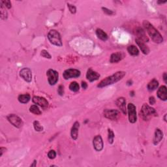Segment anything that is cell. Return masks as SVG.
Listing matches in <instances>:
<instances>
[{
  "instance_id": "cell-40",
  "label": "cell",
  "mask_w": 167,
  "mask_h": 167,
  "mask_svg": "<svg viewBox=\"0 0 167 167\" xmlns=\"http://www.w3.org/2000/svg\"><path fill=\"white\" fill-rule=\"evenodd\" d=\"M36 163H37V161H36L35 160L34 161H33V163L31 164V166H31V167H33V166H36Z\"/></svg>"
},
{
  "instance_id": "cell-28",
  "label": "cell",
  "mask_w": 167,
  "mask_h": 167,
  "mask_svg": "<svg viewBox=\"0 0 167 167\" xmlns=\"http://www.w3.org/2000/svg\"><path fill=\"white\" fill-rule=\"evenodd\" d=\"M108 142L109 144H112L114 142V133L112 131V129H108Z\"/></svg>"
},
{
  "instance_id": "cell-39",
  "label": "cell",
  "mask_w": 167,
  "mask_h": 167,
  "mask_svg": "<svg viewBox=\"0 0 167 167\" xmlns=\"http://www.w3.org/2000/svg\"><path fill=\"white\" fill-rule=\"evenodd\" d=\"M163 80H164V81L165 83L166 84L167 83V74L166 72H164V74H163Z\"/></svg>"
},
{
  "instance_id": "cell-38",
  "label": "cell",
  "mask_w": 167,
  "mask_h": 167,
  "mask_svg": "<svg viewBox=\"0 0 167 167\" xmlns=\"http://www.w3.org/2000/svg\"><path fill=\"white\" fill-rule=\"evenodd\" d=\"M6 149L5 148V147H1V148H0V156H2V155H3V153H4V151H5Z\"/></svg>"
},
{
  "instance_id": "cell-5",
  "label": "cell",
  "mask_w": 167,
  "mask_h": 167,
  "mask_svg": "<svg viewBox=\"0 0 167 167\" xmlns=\"http://www.w3.org/2000/svg\"><path fill=\"white\" fill-rule=\"evenodd\" d=\"M48 83L50 86H54L57 83L59 78V74L54 69H48L47 72Z\"/></svg>"
},
{
  "instance_id": "cell-1",
  "label": "cell",
  "mask_w": 167,
  "mask_h": 167,
  "mask_svg": "<svg viewBox=\"0 0 167 167\" xmlns=\"http://www.w3.org/2000/svg\"><path fill=\"white\" fill-rule=\"evenodd\" d=\"M143 26L154 43L160 44L163 42V38L161 33L154 28L151 23H149L147 20H144L143 22Z\"/></svg>"
},
{
  "instance_id": "cell-12",
  "label": "cell",
  "mask_w": 167,
  "mask_h": 167,
  "mask_svg": "<svg viewBox=\"0 0 167 167\" xmlns=\"http://www.w3.org/2000/svg\"><path fill=\"white\" fill-rule=\"evenodd\" d=\"M93 145L96 151H101L103 149V141L100 135H97L94 137L93 140Z\"/></svg>"
},
{
  "instance_id": "cell-2",
  "label": "cell",
  "mask_w": 167,
  "mask_h": 167,
  "mask_svg": "<svg viewBox=\"0 0 167 167\" xmlns=\"http://www.w3.org/2000/svg\"><path fill=\"white\" fill-rule=\"evenodd\" d=\"M125 74H126V72L124 71H118L116 72L114 74L106 77V78L101 80L97 85V88H102L104 87L115 84L116 82L121 80L125 76Z\"/></svg>"
},
{
  "instance_id": "cell-11",
  "label": "cell",
  "mask_w": 167,
  "mask_h": 167,
  "mask_svg": "<svg viewBox=\"0 0 167 167\" xmlns=\"http://www.w3.org/2000/svg\"><path fill=\"white\" fill-rule=\"evenodd\" d=\"M32 101L35 105L40 106L41 107L46 108L48 106V102L47 99L44 97H41L39 96H34L32 99Z\"/></svg>"
},
{
  "instance_id": "cell-24",
  "label": "cell",
  "mask_w": 167,
  "mask_h": 167,
  "mask_svg": "<svg viewBox=\"0 0 167 167\" xmlns=\"http://www.w3.org/2000/svg\"><path fill=\"white\" fill-rule=\"evenodd\" d=\"M127 51L129 54L131 55H137L139 54V51L138 48L134 45H130L127 48Z\"/></svg>"
},
{
  "instance_id": "cell-41",
  "label": "cell",
  "mask_w": 167,
  "mask_h": 167,
  "mask_svg": "<svg viewBox=\"0 0 167 167\" xmlns=\"http://www.w3.org/2000/svg\"><path fill=\"white\" fill-rule=\"evenodd\" d=\"M166 1H157V3L159 4H163V3H165Z\"/></svg>"
},
{
  "instance_id": "cell-30",
  "label": "cell",
  "mask_w": 167,
  "mask_h": 167,
  "mask_svg": "<svg viewBox=\"0 0 167 167\" xmlns=\"http://www.w3.org/2000/svg\"><path fill=\"white\" fill-rule=\"evenodd\" d=\"M41 55H42L43 57L47 58V59H51L52 58L51 55H50L49 53H48L47 50H43L42 51H41Z\"/></svg>"
},
{
  "instance_id": "cell-22",
  "label": "cell",
  "mask_w": 167,
  "mask_h": 167,
  "mask_svg": "<svg viewBox=\"0 0 167 167\" xmlns=\"http://www.w3.org/2000/svg\"><path fill=\"white\" fill-rule=\"evenodd\" d=\"M96 35L99 39L102 40L103 41H106L108 39V35L106 33L101 29H97L96 30Z\"/></svg>"
},
{
  "instance_id": "cell-7",
  "label": "cell",
  "mask_w": 167,
  "mask_h": 167,
  "mask_svg": "<svg viewBox=\"0 0 167 167\" xmlns=\"http://www.w3.org/2000/svg\"><path fill=\"white\" fill-rule=\"evenodd\" d=\"M7 120L10 122L12 125L15 127L20 128L22 127L23 122L20 118H19L18 116L15 114H9L7 116Z\"/></svg>"
},
{
  "instance_id": "cell-31",
  "label": "cell",
  "mask_w": 167,
  "mask_h": 167,
  "mask_svg": "<svg viewBox=\"0 0 167 167\" xmlns=\"http://www.w3.org/2000/svg\"><path fill=\"white\" fill-rule=\"evenodd\" d=\"M1 3L5 7H7L8 9L11 8V2L9 0H3L1 1Z\"/></svg>"
},
{
  "instance_id": "cell-4",
  "label": "cell",
  "mask_w": 167,
  "mask_h": 167,
  "mask_svg": "<svg viewBox=\"0 0 167 167\" xmlns=\"http://www.w3.org/2000/svg\"><path fill=\"white\" fill-rule=\"evenodd\" d=\"M48 39L51 44L57 46V47H62V46L61 35L56 30H50L49 33H48Z\"/></svg>"
},
{
  "instance_id": "cell-8",
  "label": "cell",
  "mask_w": 167,
  "mask_h": 167,
  "mask_svg": "<svg viewBox=\"0 0 167 167\" xmlns=\"http://www.w3.org/2000/svg\"><path fill=\"white\" fill-rule=\"evenodd\" d=\"M64 78L65 80H69L72 78H77L80 76V71L78 69H69L65 70L63 74Z\"/></svg>"
},
{
  "instance_id": "cell-37",
  "label": "cell",
  "mask_w": 167,
  "mask_h": 167,
  "mask_svg": "<svg viewBox=\"0 0 167 167\" xmlns=\"http://www.w3.org/2000/svg\"><path fill=\"white\" fill-rule=\"evenodd\" d=\"M82 87L83 89H86L87 88H88V84H87L86 82H82Z\"/></svg>"
},
{
  "instance_id": "cell-13",
  "label": "cell",
  "mask_w": 167,
  "mask_h": 167,
  "mask_svg": "<svg viewBox=\"0 0 167 167\" xmlns=\"http://www.w3.org/2000/svg\"><path fill=\"white\" fill-rule=\"evenodd\" d=\"M20 76L24 80L27 82H30L32 80V72L30 69L24 68L20 72Z\"/></svg>"
},
{
  "instance_id": "cell-36",
  "label": "cell",
  "mask_w": 167,
  "mask_h": 167,
  "mask_svg": "<svg viewBox=\"0 0 167 167\" xmlns=\"http://www.w3.org/2000/svg\"><path fill=\"white\" fill-rule=\"evenodd\" d=\"M149 102L150 105H154L155 103H156V99L153 97H150L149 99Z\"/></svg>"
},
{
  "instance_id": "cell-6",
  "label": "cell",
  "mask_w": 167,
  "mask_h": 167,
  "mask_svg": "<svg viewBox=\"0 0 167 167\" xmlns=\"http://www.w3.org/2000/svg\"><path fill=\"white\" fill-rule=\"evenodd\" d=\"M128 114H129V122L131 123H135L137 120L136 106L133 103H129L127 106Z\"/></svg>"
},
{
  "instance_id": "cell-9",
  "label": "cell",
  "mask_w": 167,
  "mask_h": 167,
  "mask_svg": "<svg viewBox=\"0 0 167 167\" xmlns=\"http://www.w3.org/2000/svg\"><path fill=\"white\" fill-rule=\"evenodd\" d=\"M104 116L107 119L115 121L120 116V112L114 109H106L103 112Z\"/></svg>"
},
{
  "instance_id": "cell-42",
  "label": "cell",
  "mask_w": 167,
  "mask_h": 167,
  "mask_svg": "<svg viewBox=\"0 0 167 167\" xmlns=\"http://www.w3.org/2000/svg\"><path fill=\"white\" fill-rule=\"evenodd\" d=\"M166 114H165L164 115V121H165V122H166Z\"/></svg>"
},
{
  "instance_id": "cell-21",
  "label": "cell",
  "mask_w": 167,
  "mask_h": 167,
  "mask_svg": "<svg viewBox=\"0 0 167 167\" xmlns=\"http://www.w3.org/2000/svg\"><path fill=\"white\" fill-rule=\"evenodd\" d=\"M159 86V82L156 79H153L147 84V88L149 91H153L156 89Z\"/></svg>"
},
{
  "instance_id": "cell-17",
  "label": "cell",
  "mask_w": 167,
  "mask_h": 167,
  "mask_svg": "<svg viewBox=\"0 0 167 167\" xmlns=\"http://www.w3.org/2000/svg\"><path fill=\"white\" fill-rule=\"evenodd\" d=\"M157 97L162 101H166L167 99L166 87L165 86H161L157 91Z\"/></svg>"
},
{
  "instance_id": "cell-18",
  "label": "cell",
  "mask_w": 167,
  "mask_h": 167,
  "mask_svg": "<svg viewBox=\"0 0 167 167\" xmlns=\"http://www.w3.org/2000/svg\"><path fill=\"white\" fill-rule=\"evenodd\" d=\"M80 127V123L78 122H75L71 128V136L73 140H76L78 136V130Z\"/></svg>"
},
{
  "instance_id": "cell-29",
  "label": "cell",
  "mask_w": 167,
  "mask_h": 167,
  "mask_svg": "<svg viewBox=\"0 0 167 167\" xmlns=\"http://www.w3.org/2000/svg\"><path fill=\"white\" fill-rule=\"evenodd\" d=\"M33 127H34V129L36 131H38V132L43 131V126H41L40 123L38 121H35V122H33Z\"/></svg>"
},
{
  "instance_id": "cell-35",
  "label": "cell",
  "mask_w": 167,
  "mask_h": 167,
  "mask_svg": "<svg viewBox=\"0 0 167 167\" xmlns=\"http://www.w3.org/2000/svg\"><path fill=\"white\" fill-rule=\"evenodd\" d=\"M102 9L103 10L104 13L108 14V15H112V14H114V12L110 10V9H108L107 8H105V7H102Z\"/></svg>"
},
{
  "instance_id": "cell-34",
  "label": "cell",
  "mask_w": 167,
  "mask_h": 167,
  "mask_svg": "<svg viewBox=\"0 0 167 167\" xmlns=\"http://www.w3.org/2000/svg\"><path fill=\"white\" fill-rule=\"evenodd\" d=\"M57 93L60 96L64 95V87L62 85H60L59 87H58Z\"/></svg>"
},
{
  "instance_id": "cell-15",
  "label": "cell",
  "mask_w": 167,
  "mask_h": 167,
  "mask_svg": "<svg viewBox=\"0 0 167 167\" xmlns=\"http://www.w3.org/2000/svg\"><path fill=\"white\" fill-rule=\"evenodd\" d=\"M116 105L119 109L122 111L123 114H126L127 110H126V100L124 97H120L118 98L116 101Z\"/></svg>"
},
{
  "instance_id": "cell-3",
  "label": "cell",
  "mask_w": 167,
  "mask_h": 167,
  "mask_svg": "<svg viewBox=\"0 0 167 167\" xmlns=\"http://www.w3.org/2000/svg\"><path fill=\"white\" fill-rule=\"evenodd\" d=\"M140 114V116H142V119L145 121L149 120L151 117L156 116L157 115L155 108L149 106L147 104H144L142 105Z\"/></svg>"
},
{
  "instance_id": "cell-27",
  "label": "cell",
  "mask_w": 167,
  "mask_h": 167,
  "mask_svg": "<svg viewBox=\"0 0 167 167\" xmlns=\"http://www.w3.org/2000/svg\"><path fill=\"white\" fill-rule=\"evenodd\" d=\"M30 111L33 114L36 115H40L41 114V112L39 108L37 105H32L30 108Z\"/></svg>"
},
{
  "instance_id": "cell-33",
  "label": "cell",
  "mask_w": 167,
  "mask_h": 167,
  "mask_svg": "<svg viewBox=\"0 0 167 167\" xmlns=\"http://www.w3.org/2000/svg\"><path fill=\"white\" fill-rule=\"evenodd\" d=\"M67 6H68L69 11H70V12H71V13L72 14H75V13H76V7L74 6V5H72L69 4V3H67Z\"/></svg>"
},
{
  "instance_id": "cell-26",
  "label": "cell",
  "mask_w": 167,
  "mask_h": 167,
  "mask_svg": "<svg viewBox=\"0 0 167 167\" xmlns=\"http://www.w3.org/2000/svg\"><path fill=\"white\" fill-rule=\"evenodd\" d=\"M0 12H1V20H5L7 18V12L5 10V7L1 3V7H0Z\"/></svg>"
},
{
  "instance_id": "cell-16",
  "label": "cell",
  "mask_w": 167,
  "mask_h": 167,
  "mask_svg": "<svg viewBox=\"0 0 167 167\" xmlns=\"http://www.w3.org/2000/svg\"><path fill=\"white\" fill-rule=\"evenodd\" d=\"M125 57V54L122 52H116L114 53L111 55L110 58V62L112 64H114V63H118L120 62L121 60L123 59Z\"/></svg>"
},
{
  "instance_id": "cell-14",
  "label": "cell",
  "mask_w": 167,
  "mask_h": 167,
  "mask_svg": "<svg viewBox=\"0 0 167 167\" xmlns=\"http://www.w3.org/2000/svg\"><path fill=\"white\" fill-rule=\"evenodd\" d=\"M100 76H101L100 74H99L98 72L94 71L91 68H89L88 70V71H87L86 78L89 82L97 80L100 78Z\"/></svg>"
},
{
  "instance_id": "cell-19",
  "label": "cell",
  "mask_w": 167,
  "mask_h": 167,
  "mask_svg": "<svg viewBox=\"0 0 167 167\" xmlns=\"http://www.w3.org/2000/svg\"><path fill=\"white\" fill-rule=\"evenodd\" d=\"M135 42L137 43V45L139 46V48H140V49L141 50L142 52L144 54L147 55V54H149V48H148V47H147V46L146 44H145V43L142 42V41H140L139 39H135Z\"/></svg>"
},
{
  "instance_id": "cell-25",
  "label": "cell",
  "mask_w": 167,
  "mask_h": 167,
  "mask_svg": "<svg viewBox=\"0 0 167 167\" xmlns=\"http://www.w3.org/2000/svg\"><path fill=\"white\" fill-rule=\"evenodd\" d=\"M69 89L70 90L73 91V92H77V91H79L80 86L76 82H72L70 84Z\"/></svg>"
},
{
  "instance_id": "cell-23",
  "label": "cell",
  "mask_w": 167,
  "mask_h": 167,
  "mask_svg": "<svg viewBox=\"0 0 167 167\" xmlns=\"http://www.w3.org/2000/svg\"><path fill=\"white\" fill-rule=\"evenodd\" d=\"M31 99L30 95L28 93L27 94H23V95H20L18 96V101L21 103L25 104L28 103Z\"/></svg>"
},
{
  "instance_id": "cell-32",
  "label": "cell",
  "mask_w": 167,
  "mask_h": 167,
  "mask_svg": "<svg viewBox=\"0 0 167 167\" xmlns=\"http://www.w3.org/2000/svg\"><path fill=\"white\" fill-rule=\"evenodd\" d=\"M48 157L50 159H54L56 157V153H55L54 150H50L48 153Z\"/></svg>"
},
{
  "instance_id": "cell-20",
  "label": "cell",
  "mask_w": 167,
  "mask_h": 167,
  "mask_svg": "<svg viewBox=\"0 0 167 167\" xmlns=\"http://www.w3.org/2000/svg\"><path fill=\"white\" fill-rule=\"evenodd\" d=\"M163 138V133L162 130L159 129H157L155 132V135L153 138V144L154 145H157L161 141Z\"/></svg>"
},
{
  "instance_id": "cell-10",
  "label": "cell",
  "mask_w": 167,
  "mask_h": 167,
  "mask_svg": "<svg viewBox=\"0 0 167 167\" xmlns=\"http://www.w3.org/2000/svg\"><path fill=\"white\" fill-rule=\"evenodd\" d=\"M135 34L137 37V39L141 41L142 42L147 43L149 41V39L147 37L146 32L142 28H137L135 31Z\"/></svg>"
}]
</instances>
